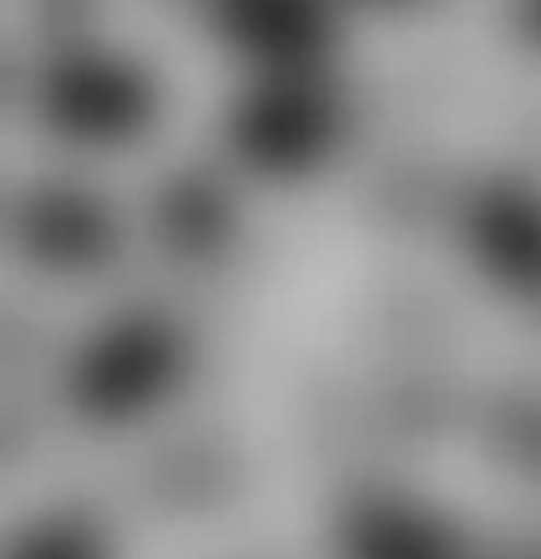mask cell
Returning a JSON list of instances; mask_svg holds the SVG:
<instances>
[{
  "instance_id": "cell-1",
  "label": "cell",
  "mask_w": 541,
  "mask_h": 559,
  "mask_svg": "<svg viewBox=\"0 0 541 559\" xmlns=\"http://www.w3.org/2000/svg\"><path fill=\"white\" fill-rule=\"evenodd\" d=\"M190 337L176 318L138 309L101 328L67 366V399L91 423H129L176 394L190 370Z\"/></svg>"
},
{
  "instance_id": "cell-2",
  "label": "cell",
  "mask_w": 541,
  "mask_h": 559,
  "mask_svg": "<svg viewBox=\"0 0 541 559\" xmlns=\"http://www.w3.org/2000/svg\"><path fill=\"white\" fill-rule=\"evenodd\" d=\"M346 138L342 95L314 76H275L238 100L228 147L243 166L271 180H295L338 157Z\"/></svg>"
},
{
  "instance_id": "cell-3",
  "label": "cell",
  "mask_w": 541,
  "mask_h": 559,
  "mask_svg": "<svg viewBox=\"0 0 541 559\" xmlns=\"http://www.w3.org/2000/svg\"><path fill=\"white\" fill-rule=\"evenodd\" d=\"M38 115L72 143H129L157 119V76L119 52H67L38 76Z\"/></svg>"
},
{
  "instance_id": "cell-4",
  "label": "cell",
  "mask_w": 541,
  "mask_h": 559,
  "mask_svg": "<svg viewBox=\"0 0 541 559\" xmlns=\"http://www.w3.org/2000/svg\"><path fill=\"white\" fill-rule=\"evenodd\" d=\"M219 38L281 76H309L338 38L332 0H210Z\"/></svg>"
},
{
  "instance_id": "cell-5",
  "label": "cell",
  "mask_w": 541,
  "mask_h": 559,
  "mask_svg": "<svg viewBox=\"0 0 541 559\" xmlns=\"http://www.w3.org/2000/svg\"><path fill=\"white\" fill-rule=\"evenodd\" d=\"M15 237L38 265L62 275H81L105 265L119 251L115 214L77 186H44L20 204Z\"/></svg>"
},
{
  "instance_id": "cell-6",
  "label": "cell",
  "mask_w": 541,
  "mask_h": 559,
  "mask_svg": "<svg viewBox=\"0 0 541 559\" xmlns=\"http://www.w3.org/2000/svg\"><path fill=\"white\" fill-rule=\"evenodd\" d=\"M466 242L504 289L541 299V194L484 186L466 209Z\"/></svg>"
},
{
  "instance_id": "cell-7",
  "label": "cell",
  "mask_w": 541,
  "mask_h": 559,
  "mask_svg": "<svg viewBox=\"0 0 541 559\" xmlns=\"http://www.w3.org/2000/svg\"><path fill=\"white\" fill-rule=\"evenodd\" d=\"M338 545L346 559H466L461 531L413 498H366L342 516Z\"/></svg>"
},
{
  "instance_id": "cell-8",
  "label": "cell",
  "mask_w": 541,
  "mask_h": 559,
  "mask_svg": "<svg viewBox=\"0 0 541 559\" xmlns=\"http://www.w3.org/2000/svg\"><path fill=\"white\" fill-rule=\"evenodd\" d=\"M157 233L180 261H219L238 237V209L210 176H180L157 200Z\"/></svg>"
},
{
  "instance_id": "cell-9",
  "label": "cell",
  "mask_w": 541,
  "mask_h": 559,
  "mask_svg": "<svg viewBox=\"0 0 541 559\" xmlns=\"http://www.w3.org/2000/svg\"><path fill=\"white\" fill-rule=\"evenodd\" d=\"M10 559H115V545L91 512H48L15 536Z\"/></svg>"
},
{
  "instance_id": "cell-10",
  "label": "cell",
  "mask_w": 541,
  "mask_h": 559,
  "mask_svg": "<svg viewBox=\"0 0 541 559\" xmlns=\"http://www.w3.org/2000/svg\"><path fill=\"white\" fill-rule=\"evenodd\" d=\"M513 29L522 34V44L541 48V0H518L513 5Z\"/></svg>"
},
{
  "instance_id": "cell-11",
  "label": "cell",
  "mask_w": 541,
  "mask_h": 559,
  "mask_svg": "<svg viewBox=\"0 0 541 559\" xmlns=\"http://www.w3.org/2000/svg\"><path fill=\"white\" fill-rule=\"evenodd\" d=\"M390 5H399V0H390Z\"/></svg>"
}]
</instances>
